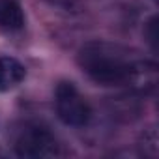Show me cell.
<instances>
[{"instance_id": "obj_6", "label": "cell", "mask_w": 159, "mask_h": 159, "mask_svg": "<svg viewBox=\"0 0 159 159\" xmlns=\"http://www.w3.org/2000/svg\"><path fill=\"white\" fill-rule=\"evenodd\" d=\"M49 2H62V0H49Z\"/></svg>"}, {"instance_id": "obj_2", "label": "cell", "mask_w": 159, "mask_h": 159, "mask_svg": "<svg viewBox=\"0 0 159 159\" xmlns=\"http://www.w3.org/2000/svg\"><path fill=\"white\" fill-rule=\"evenodd\" d=\"M54 109L62 124L69 127H84L92 118L86 98L69 81H60L54 90Z\"/></svg>"}, {"instance_id": "obj_5", "label": "cell", "mask_w": 159, "mask_h": 159, "mask_svg": "<svg viewBox=\"0 0 159 159\" xmlns=\"http://www.w3.org/2000/svg\"><path fill=\"white\" fill-rule=\"evenodd\" d=\"M25 26V13L17 0H0V30L19 32Z\"/></svg>"}, {"instance_id": "obj_4", "label": "cell", "mask_w": 159, "mask_h": 159, "mask_svg": "<svg viewBox=\"0 0 159 159\" xmlns=\"http://www.w3.org/2000/svg\"><path fill=\"white\" fill-rule=\"evenodd\" d=\"M26 77L25 66L11 56H0V92H10Z\"/></svg>"}, {"instance_id": "obj_1", "label": "cell", "mask_w": 159, "mask_h": 159, "mask_svg": "<svg viewBox=\"0 0 159 159\" xmlns=\"http://www.w3.org/2000/svg\"><path fill=\"white\" fill-rule=\"evenodd\" d=\"M139 60L122 45L109 41H90L77 54L83 73L101 86H129Z\"/></svg>"}, {"instance_id": "obj_3", "label": "cell", "mask_w": 159, "mask_h": 159, "mask_svg": "<svg viewBox=\"0 0 159 159\" xmlns=\"http://www.w3.org/2000/svg\"><path fill=\"white\" fill-rule=\"evenodd\" d=\"M15 153L26 159H43L60 155V144L56 137L39 124H26L15 137Z\"/></svg>"}]
</instances>
